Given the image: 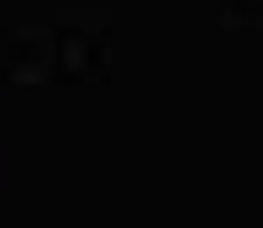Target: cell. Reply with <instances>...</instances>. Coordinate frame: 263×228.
<instances>
[]
</instances>
